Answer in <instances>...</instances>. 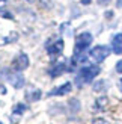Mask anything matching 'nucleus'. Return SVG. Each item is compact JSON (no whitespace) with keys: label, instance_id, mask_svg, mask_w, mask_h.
I'll list each match as a JSON object with an SVG mask.
<instances>
[{"label":"nucleus","instance_id":"1","mask_svg":"<svg viewBox=\"0 0 122 124\" xmlns=\"http://www.w3.org/2000/svg\"><path fill=\"white\" fill-rule=\"evenodd\" d=\"M100 73H101V67L98 64L80 65V68H78L77 73H75L74 82H75V85L78 86V88H80V86H84V85H89L100 76Z\"/></svg>","mask_w":122,"mask_h":124},{"label":"nucleus","instance_id":"2","mask_svg":"<svg viewBox=\"0 0 122 124\" xmlns=\"http://www.w3.org/2000/svg\"><path fill=\"white\" fill-rule=\"evenodd\" d=\"M92 42H94V35L90 32L78 33L77 38H75V44H74V56L84 54L88 52V48L92 46Z\"/></svg>","mask_w":122,"mask_h":124},{"label":"nucleus","instance_id":"3","mask_svg":"<svg viewBox=\"0 0 122 124\" xmlns=\"http://www.w3.org/2000/svg\"><path fill=\"white\" fill-rule=\"evenodd\" d=\"M110 53H112V48L108 46L98 44V46L92 47L88 52V58H89V61H92L94 64H101V62H104L108 56H110Z\"/></svg>","mask_w":122,"mask_h":124},{"label":"nucleus","instance_id":"4","mask_svg":"<svg viewBox=\"0 0 122 124\" xmlns=\"http://www.w3.org/2000/svg\"><path fill=\"white\" fill-rule=\"evenodd\" d=\"M5 80L11 83L15 89H21L26 85V79H24L21 71H14V70H5Z\"/></svg>","mask_w":122,"mask_h":124},{"label":"nucleus","instance_id":"5","mask_svg":"<svg viewBox=\"0 0 122 124\" xmlns=\"http://www.w3.org/2000/svg\"><path fill=\"white\" fill-rule=\"evenodd\" d=\"M63 48H65V42L62 38H56V39H53V41H48L47 44H45V52L47 54L50 58H57L62 54L63 52Z\"/></svg>","mask_w":122,"mask_h":124},{"label":"nucleus","instance_id":"6","mask_svg":"<svg viewBox=\"0 0 122 124\" xmlns=\"http://www.w3.org/2000/svg\"><path fill=\"white\" fill-rule=\"evenodd\" d=\"M66 71H68V59H57L56 62H53V65L50 68H48V76L56 79L59 76H62Z\"/></svg>","mask_w":122,"mask_h":124},{"label":"nucleus","instance_id":"7","mask_svg":"<svg viewBox=\"0 0 122 124\" xmlns=\"http://www.w3.org/2000/svg\"><path fill=\"white\" fill-rule=\"evenodd\" d=\"M30 65V59H29V54L27 53H18L17 56L14 58V61H12V70L14 71H24V70H27Z\"/></svg>","mask_w":122,"mask_h":124},{"label":"nucleus","instance_id":"8","mask_svg":"<svg viewBox=\"0 0 122 124\" xmlns=\"http://www.w3.org/2000/svg\"><path fill=\"white\" fill-rule=\"evenodd\" d=\"M72 91V83L71 82H65L62 85L53 88L50 92H48V97H62V95H68Z\"/></svg>","mask_w":122,"mask_h":124},{"label":"nucleus","instance_id":"9","mask_svg":"<svg viewBox=\"0 0 122 124\" xmlns=\"http://www.w3.org/2000/svg\"><path fill=\"white\" fill-rule=\"evenodd\" d=\"M110 48L115 54H122V32H118L113 35L112 42H110Z\"/></svg>","mask_w":122,"mask_h":124},{"label":"nucleus","instance_id":"10","mask_svg":"<svg viewBox=\"0 0 122 124\" xmlns=\"http://www.w3.org/2000/svg\"><path fill=\"white\" fill-rule=\"evenodd\" d=\"M41 97H42V91L39 88H35V86H30V88L26 91V100L29 103H35V101H38L41 100Z\"/></svg>","mask_w":122,"mask_h":124},{"label":"nucleus","instance_id":"11","mask_svg":"<svg viewBox=\"0 0 122 124\" xmlns=\"http://www.w3.org/2000/svg\"><path fill=\"white\" fill-rule=\"evenodd\" d=\"M26 110H27V104H24V103H17L15 106L12 108V116H11L12 124L18 121L17 118H21V115L26 112Z\"/></svg>","mask_w":122,"mask_h":124},{"label":"nucleus","instance_id":"12","mask_svg":"<svg viewBox=\"0 0 122 124\" xmlns=\"http://www.w3.org/2000/svg\"><path fill=\"white\" fill-rule=\"evenodd\" d=\"M107 104V97L106 95H101V97H98L96 98V101H95V110H102V108H104Z\"/></svg>","mask_w":122,"mask_h":124},{"label":"nucleus","instance_id":"13","mask_svg":"<svg viewBox=\"0 0 122 124\" xmlns=\"http://www.w3.org/2000/svg\"><path fill=\"white\" fill-rule=\"evenodd\" d=\"M17 38H18V33L17 32H12L9 36H5V38L0 39V44H11V42L17 41Z\"/></svg>","mask_w":122,"mask_h":124},{"label":"nucleus","instance_id":"14","mask_svg":"<svg viewBox=\"0 0 122 124\" xmlns=\"http://www.w3.org/2000/svg\"><path fill=\"white\" fill-rule=\"evenodd\" d=\"M106 88H107V82H106V80H98V82L94 83L95 92H101V91H104Z\"/></svg>","mask_w":122,"mask_h":124},{"label":"nucleus","instance_id":"15","mask_svg":"<svg viewBox=\"0 0 122 124\" xmlns=\"http://www.w3.org/2000/svg\"><path fill=\"white\" fill-rule=\"evenodd\" d=\"M60 33H68V36H71L72 29H71V26H69V23H63L62 26H60Z\"/></svg>","mask_w":122,"mask_h":124},{"label":"nucleus","instance_id":"16","mask_svg":"<svg viewBox=\"0 0 122 124\" xmlns=\"http://www.w3.org/2000/svg\"><path fill=\"white\" fill-rule=\"evenodd\" d=\"M115 71L119 73V74H122V59H119L116 62V65H115Z\"/></svg>","mask_w":122,"mask_h":124},{"label":"nucleus","instance_id":"17","mask_svg":"<svg viewBox=\"0 0 122 124\" xmlns=\"http://www.w3.org/2000/svg\"><path fill=\"white\" fill-rule=\"evenodd\" d=\"M92 124H108L106 120H102V118H95L94 121H92Z\"/></svg>","mask_w":122,"mask_h":124},{"label":"nucleus","instance_id":"18","mask_svg":"<svg viewBox=\"0 0 122 124\" xmlns=\"http://www.w3.org/2000/svg\"><path fill=\"white\" fill-rule=\"evenodd\" d=\"M8 2L9 0H0V9H5L8 6Z\"/></svg>","mask_w":122,"mask_h":124},{"label":"nucleus","instance_id":"19","mask_svg":"<svg viewBox=\"0 0 122 124\" xmlns=\"http://www.w3.org/2000/svg\"><path fill=\"white\" fill-rule=\"evenodd\" d=\"M90 3H92V0H80V5L83 6H89Z\"/></svg>","mask_w":122,"mask_h":124},{"label":"nucleus","instance_id":"20","mask_svg":"<svg viewBox=\"0 0 122 124\" xmlns=\"http://www.w3.org/2000/svg\"><path fill=\"white\" fill-rule=\"evenodd\" d=\"M96 2H98L100 5H107L108 2H110V0H96Z\"/></svg>","mask_w":122,"mask_h":124},{"label":"nucleus","instance_id":"21","mask_svg":"<svg viewBox=\"0 0 122 124\" xmlns=\"http://www.w3.org/2000/svg\"><path fill=\"white\" fill-rule=\"evenodd\" d=\"M116 8H122V0H116Z\"/></svg>","mask_w":122,"mask_h":124},{"label":"nucleus","instance_id":"22","mask_svg":"<svg viewBox=\"0 0 122 124\" xmlns=\"http://www.w3.org/2000/svg\"><path fill=\"white\" fill-rule=\"evenodd\" d=\"M26 2H27V3H33V2H35V0H26Z\"/></svg>","mask_w":122,"mask_h":124},{"label":"nucleus","instance_id":"23","mask_svg":"<svg viewBox=\"0 0 122 124\" xmlns=\"http://www.w3.org/2000/svg\"><path fill=\"white\" fill-rule=\"evenodd\" d=\"M121 85H122V79H121Z\"/></svg>","mask_w":122,"mask_h":124}]
</instances>
